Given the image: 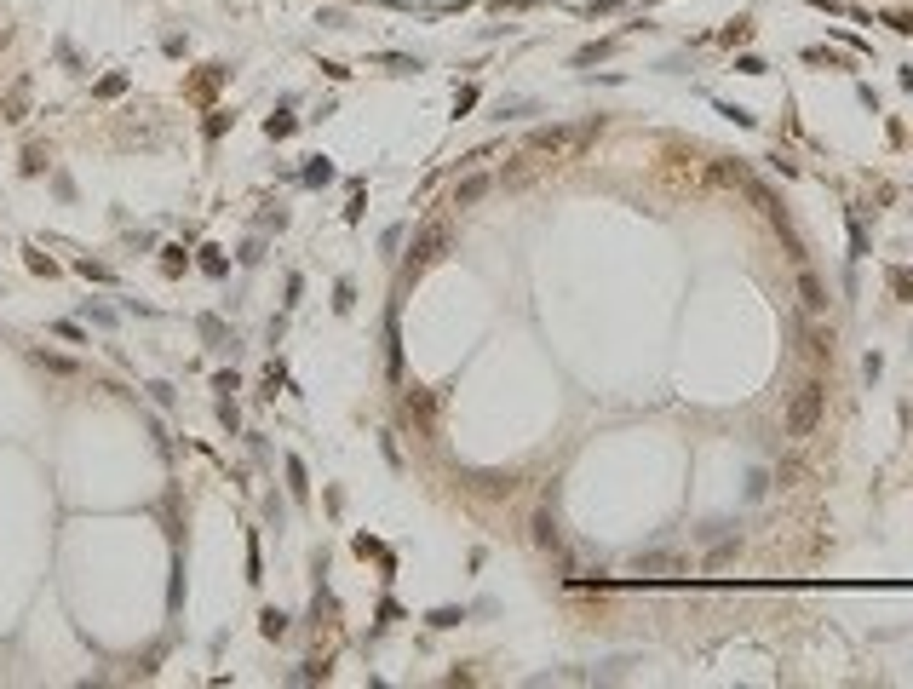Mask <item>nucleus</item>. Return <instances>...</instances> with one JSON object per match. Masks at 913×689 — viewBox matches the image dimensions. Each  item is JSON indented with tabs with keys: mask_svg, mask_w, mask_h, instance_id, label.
Wrapping results in <instances>:
<instances>
[{
	"mask_svg": "<svg viewBox=\"0 0 913 689\" xmlns=\"http://www.w3.org/2000/svg\"><path fill=\"white\" fill-rule=\"evenodd\" d=\"M816 419H821V385H804L793 397V408H787V437H810Z\"/></svg>",
	"mask_w": 913,
	"mask_h": 689,
	"instance_id": "1",
	"label": "nucleus"
},
{
	"mask_svg": "<svg viewBox=\"0 0 913 689\" xmlns=\"http://www.w3.org/2000/svg\"><path fill=\"white\" fill-rule=\"evenodd\" d=\"M483 196H489V172H471V179L454 184V207H477Z\"/></svg>",
	"mask_w": 913,
	"mask_h": 689,
	"instance_id": "2",
	"label": "nucleus"
},
{
	"mask_svg": "<svg viewBox=\"0 0 913 689\" xmlns=\"http://www.w3.org/2000/svg\"><path fill=\"white\" fill-rule=\"evenodd\" d=\"M799 299H804V311H810V316H821V311H828V287H821L810 270L799 276Z\"/></svg>",
	"mask_w": 913,
	"mask_h": 689,
	"instance_id": "3",
	"label": "nucleus"
},
{
	"mask_svg": "<svg viewBox=\"0 0 913 689\" xmlns=\"http://www.w3.org/2000/svg\"><path fill=\"white\" fill-rule=\"evenodd\" d=\"M443 241H448L443 230H425V236L414 241V253H408V265H431V258H437V247H443Z\"/></svg>",
	"mask_w": 913,
	"mask_h": 689,
	"instance_id": "4",
	"label": "nucleus"
},
{
	"mask_svg": "<svg viewBox=\"0 0 913 689\" xmlns=\"http://www.w3.org/2000/svg\"><path fill=\"white\" fill-rule=\"evenodd\" d=\"M282 632H287V615L270 609V615H265V637H282Z\"/></svg>",
	"mask_w": 913,
	"mask_h": 689,
	"instance_id": "5",
	"label": "nucleus"
},
{
	"mask_svg": "<svg viewBox=\"0 0 913 689\" xmlns=\"http://www.w3.org/2000/svg\"><path fill=\"white\" fill-rule=\"evenodd\" d=\"M735 69H741V75H764V58H753V52H747V58H735Z\"/></svg>",
	"mask_w": 913,
	"mask_h": 689,
	"instance_id": "6",
	"label": "nucleus"
},
{
	"mask_svg": "<svg viewBox=\"0 0 913 689\" xmlns=\"http://www.w3.org/2000/svg\"><path fill=\"white\" fill-rule=\"evenodd\" d=\"M460 621H465L460 609H437V615H431V626H460Z\"/></svg>",
	"mask_w": 913,
	"mask_h": 689,
	"instance_id": "7",
	"label": "nucleus"
},
{
	"mask_svg": "<svg viewBox=\"0 0 913 689\" xmlns=\"http://www.w3.org/2000/svg\"><path fill=\"white\" fill-rule=\"evenodd\" d=\"M890 287H896V293H907V299H913V276H907V270H890Z\"/></svg>",
	"mask_w": 913,
	"mask_h": 689,
	"instance_id": "8",
	"label": "nucleus"
}]
</instances>
